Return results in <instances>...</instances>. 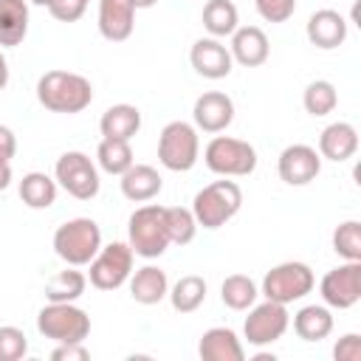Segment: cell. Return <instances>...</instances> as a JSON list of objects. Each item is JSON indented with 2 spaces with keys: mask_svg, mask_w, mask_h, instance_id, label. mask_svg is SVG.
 I'll return each mask as SVG.
<instances>
[{
  "mask_svg": "<svg viewBox=\"0 0 361 361\" xmlns=\"http://www.w3.org/2000/svg\"><path fill=\"white\" fill-rule=\"evenodd\" d=\"M37 99L51 113H82L93 102V85L73 71H45L37 79Z\"/></svg>",
  "mask_w": 361,
  "mask_h": 361,
  "instance_id": "6da1fadb",
  "label": "cell"
},
{
  "mask_svg": "<svg viewBox=\"0 0 361 361\" xmlns=\"http://www.w3.org/2000/svg\"><path fill=\"white\" fill-rule=\"evenodd\" d=\"M243 206V189L234 180H212L209 186H203L195 200H192V214L197 220V226L214 231L220 226H226Z\"/></svg>",
  "mask_w": 361,
  "mask_h": 361,
  "instance_id": "7a4b0ae2",
  "label": "cell"
},
{
  "mask_svg": "<svg viewBox=\"0 0 361 361\" xmlns=\"http://www.w3.org/2000/svg\"><path fill=\"white\" fill-rule=\"evenodd\" d=\"M102 248V228L90 217H73L54 231V251L62 262L82 268Z\"/></svg>",
  "mask_w": 361,
  "mask_h": 361,
  "instance_id": "3957f363",
  "label": "cell"
},
{
  "mask_svg": "<svg viewBox=\"0 0 361 361\" xmlns=\"http://www.w3.org/2000/svg\"><path fill=\"white\" fill-rule=\"evenodd\" d=\"M127 237H130L133 254H138L144 259L161 257L169 248V231H166L164 206H158V203L138 206L127 220Z\"/></svg>",
  "mask_w": 361,
  "mask_h": 361,
  "instance_id": "277c9868",
  "label": "cell"
},
{
  "mask_svg": "<svg viewBox=\"0 0 361 361\" xmlns=\"http://www.w3.org/2000/svg\"><path fill=\"white\" fill-rule=\"evenodd\" d=\"M37 330L56 344H79L90 333V316L73 302H48L37 313Z\"/></svg>",
  "mask_w": 361,
  "mask_h": 361,
  "instance_id": "5b68a950",
  "label": "cell"
},
{
  "mask_svg": "<svg viewBox=\"0 0 361 361\" xmlns=\"http://www.w3.org/2000/svg\"><path fill=\"white\" fill-rule=\"evenodd\" d=\"M203 161L214 175L245 178L257 169V149L243 138L214 135L203 149Z\"/></svg>",
  "mask_w": 361,
  "mask_h": 361,
  "instance_id": "8992f818",
  "label": "cell"
},
{
  "mask_svg": "<svg viewBox=\"0 0 361 361\" xmlns=\"http://www.w3.org/2000/svg\"><path fill=\"white\" fill-rule=\"evenodd\" d=\"M316 285V276L310 271L307 262H279L274 265L265 276H262V285H259V293L271 302H279V305H290V302H299L305 299Z\"/></svg>",
  "mask_w": 361,
  "mask_h": 361,
  "instance_id": "52a82bcc",
  "label": "cell"
},
{
  "mask_svg": "<svg viewBox=\"0 0 361 361\" xmlns=\"http://www.w3.org/2000/svg\"><path fill=\"white\" fill-rule=\"evenodd\" d=\"M200 138L189 121H169L158 135V161L169 172H189L197 164Z\"/></svg>",
  "mask_w": 361,
  "mask_h": 361,
  "instance_id": "ba28073f",
  "label": "cell"
},
{
  "mask_svg": "<svg viewBox=\"0 0 361 361\" xmlns=\"http://www.w3.org/2000/svg\"><path fill=\"white\" fill-rule=\"evenodd\" d=\"M54 178L56 183L76 200H90L99 195V169L96 164L79 152V149H71V152H62L56 158V166H54Z\"/></svg>",
  "mask_w": 361,
  "mask_h": 361,
  "instance_id": "9c48e42d",
  "label": "cell"
},
{
  "mask_svg": "<svg viewBox=\"0 0 361 361\" xmlns=\"http://www.w3.org/2000/svg\"><path fill=\"white\" fill-rule=\"evenodd\" d=\"M133 248L130 243H110V245H102L99 254L87 262L90 271H87V279L93 288L99 290H116L121 288L130 274H133Z\"/></svg>",
  "mask_w": 361,
  "mask_h": 361,
  "instance_id": "30bf717a",
  "label": "cell"
},
{
  "mask_svg": "<svg viewBox=\"0 0 361 361\" xmlns=\"http://www.w3.org/2000/svg\"><path fill=\"white\" fill-rule=\"evenodd\" d=\"M290 327V313H288V305H279V302H254L248 307V316H245V324H243V333H245V341L251 347H268L274 341H279L285 336V330Z\"/></svg>",
  "mask_w": 361,
  "mask_h": 361,
  "instance_id": "8fae6325",
  "label": "cell"
},
{
  "mask_svg": "<svg viewBox=\"0 0 361 361\" xmlns=\"http://www.w3.org/2000/svg\"><path fill=\"white\" fill-rule=\"evenodd\" d=\"M322 302L336 310H347L361 299V262L344 259L341 265L330 268L319 282Z\"/></svg>",
  "mask_w": 361,
  "mask_h": 361,
  "instance_id": "7c38bea8",
  "label": "cell"
},
{
  "mask_svg": "<svg viewBox=\"0 0 361 361\" xmlns=\"http://www.w3.org/2000/svg\"><path fill=\"white\" fill-rule=\"evenodd\" d=\"M276 172L288 186H307L322 172V155L310 144H290L279 152Z\"/></svg>",
  "mask_w": 361,
  "mask_h": 361,
  "instance_id": "4fadbf2b",
  "label": "cell"
},
{
  "mask_svg": "<svg viewBox=\"0 0 361 361\" xmlns=\"http://www.w3.org/2000/svg\"><path fill=\"white\" fill-rule=\"evenodd\" d=\"M192 118L195 127L203 133H223L234 121V102L220 90H206L203 96L195 99Z\"/></svg>",
  "mask_w": 361,
  "mask_h": 361,
  "instance_id": "5bb4252c",
  "label": "cell"
},
{
  "mask_svg": "<svg viewBox=\"0 0 361 361\" xmlns=\"http://www.w3.org/2000/svg\"><path fill=\"white\" fill-rule=\"evenodd\" d=\"M189 62H192L195 73H200L203 79H226L234 68V59H231L228 48L214 37L197 39L189 51Z\"/></svg>",
  "mask_w": 361,
  "mask_h": 361,
  "instance_id": "9a60e30c",
  "label": "cell"
},
{
  "mask_svg": "<svg viewBox=\"0 0 361 361\" xmlns=\"http://www.w3.org/2000/svg\"><path fill=\"white\" fill-rule=\"evenodd\" d=\"M305 34H307L310 45H316L322 51H333V48L344 45V39H347V20L333 8H319L307 17Z\"/></svg>",
  "mask_w": 361,
  "mask_h": 361,
  "instance_id": "2e32d148",
  "label": "cell"
},
{
  "mask_svg": "<svg viewBox=\"0 0 361 361\" xmlns=\"http://www.w3.org/2000/svg\"><path fill=\"white\" fill-rule=\"evenodd\" d=\"M228 54L243 68H259L268 59L271 45H268V37L259 25H237V31L231 34Z\"/></svg>",
  "mask_w": 361,
  "mask_h": 361,
  "instance_id": "e0dca14e",
  "label": "cell"
},
{
  "mask_svg": "<svg viewBox=\"0 0 361 361\" xmlns=\"http://www.w3.org/2000/svg\"><path fill=\"white\" fill-rule=\"evenodd\" d=\"M135 28V6L130 0H99V34L124 42Z\"/></svg>",
  "mask_w": 361,
  "mask_h": 361,
  "instance_id": "ac0fdd59",
  "label": "cell"
},
{
  "mask_svg": "<svg viewBox=\"0 0 361 361\" xmlns=\"http://www.w3.org/2000/svg\"><path fill=\"white\" fill-rule=\"evenodd\" d=\"M358 149V130L350 121H333L319 135V155L327 161H350Z\"/></svg>",
  "mask_w": 361,
  "mask_h": 361,
  "instance_id": "d6986e66",
  "label": "cell"
},
{
  "mask_svg": "<svg viewBox=\"0 0 361 361\" xmlns=\"http://www.w3.org/2000/svg\"><path fill=\"white\" fill-rule=\"evenodd\" d=\"M118 186H121V195L133 203H147L152 200L161 189H164V178L158 175L155 166L149 164H133L124 175H118Z\"/></svg>",
  "mask_w": 361,
  "mask_h": 361,
  "instance_id": "ffe728a7",
  "label": "cell"
},
{
  "mask_svg": "<svg viewBox=\"0 0 361 361\" xmlns=\"http://www.w3.org/2000/svg\"><path fill=\"white\" fill-rule=\"evenodd\" d=\"M197 353L203 361H243L245 358L243 341L237 338L231 327H209L200 336Z\"/></svg>",
  "mask_w": 361,
  "mask_h": 361,
  "instance_id": "44dd1931",
  "label": "cell"
},
{
  "mask_svg": "<svg viewBox=\"0 0 361 361\" xmlns=\"http://www.w3.org/2000/svg\"><path fill=\"white\" fill-rule=\"evenodd\" d=\"M99 130L104 138H116V141H130L138 130H141V110L135 104H113L102 113Z\"/></svg>",
  "mask_w": 361,
  "mask_h": 361,
  "instance_id": "7402d4cb",
  "label": "cell"
},
{
  "mask_svg": "<svg viewBox=\"0 0 361 361\" xmlns=\"http://www.w3.org/2000/svg\"><path fill=\"white\" fill-rule=\"evenodd\" d=\"M169 293V279L158 265H144L130 274V296L138 305H158Z\"/></svg>",
  "mask_w": 361,
  "mask_h": 361,
  "instance_id": "603a6c76",
  "label": "cell"
},
{
  "mask_svg": "<svg viewBox=\"0 0 361 361\" xmlns=\"http://www.w3.org/2000/svg\"><path fill=\"white\" fill-rule=\"evenodd\" d=\"M28 34V0H0V48H14Z\"/></svg>",
  "mask_w": 361,
  "mask_h": 361,
  "instance_id": "cb8c5ba5",
  "label": "cell"
},
{
  "mask_svg": "<svg viewBox=\"0 0 361 361\" xmlns=\"http://www.w3.org/2000/svg\"><path fill=\"white\" fill-rule=\"evenodd\" d=\"M293 333L302 341H322L333 333V313L327 305H305L293 316Z\"/></svg>",
  "mask_w": 361,
  "mask_h": 361,
  "instance_id": "d4e9b609",
  "label": "cell"
},
{
  "mask_svg": "<svg viewBox=\"0 0 361 361\" xmlns=\"http://www.w3.org/2000/svg\"><path fill=\"white\" fill-rule=\"evenodd\" d=\"M203 28L209 31V37L220 39V37H231L240 25V14L237 6L231 0H209L203 6Z\"/></svg>",
  "mask_w": 361,
  "mask_h": 361,
  "instance_id": "484cf974",
  "label": "cell"
},
{
  "mask_svg": "<svg viewBox=\"0 0 361 361\" xmlns=\"http://www.w3.org/2000/svg\"><path fill=\"white\" fill-rule=\"evenodd\" d=\"M20 200L28 209H48L56 203V180L45 172H28L20 180Z\"/></svg>",
  "mask_w": 361,
  "mask_h": 361,
  "instance_id": "4316f807",
  "label": "cell"
},
{
  "mask_svg": "<svg viewBox=\"0 0 361 361\" xmlns=\"http://www.w3.org/2000/svg\"><path fill=\"white\" fill-rule=\"evenodd\" d=\"M166 296L178 313H195L206 302V279L197 274H186L169 288Z\"/></svg>",
  "mask_w": 361,
  "mask_h": 361,
  "instance_id": "83f0119b",
  "label": "cell"
},
{
  "mask_svg": "<svg viewBox=\"0 0 361 361\" xmlns=\"http://www.w3.org/2000/svg\"><path fill=\"white\" fill-rule=\"evenodd\" d=\"M96 164H99L107 175H124V172L135 164L130 141L102 138V141H99V147H96Z\"/></svg>",
  "mask_w": 361,
  "mask_h": 361,
  "instance_id": "f1b7e54d",
  "label": "cell"
},
{
  "mask_svg": "<svg viewBox=\"0 0 361 361\" xmlns=\"http://www.w3.org/2000/svg\"><path fill=\"white\" fill-rule=\"evenodd\" d=\"M257 296H259V288H257V282H254L251 276H245V274H231V276H226L223 285H220V299H223V305L231 307V310H248V307L257 302Z\"/></svg>",
  "mask_w": 361,
  "mask_h": 361,
  "instance_id": "f546056e",
  "label": "cell"
},
{
  "mask_svg": "<svg viewBox=\"0 0 361 361\" xmlns=\"http://www.w3.org/2000/svg\"><path fill=\"white\" fill-rule=\"evenodd\" d=\"M85 288H87V276L71 265L51 276V282L45 285V299L48 302H76L85 293Z\"/></svg>",
  "mask_w": 361,
  "mask_h": 361,
  "instance_id": "4dcf8cb0",
  "label": "cell"
},
{
  "mask_svg": "<svg viewBox=\"0 0 361 361\" xmlns=\"http://www.w3.org/2000/svg\"><path fill=\"white\" fill-rule=\"evenodd\" d=\"M302 104H305V110H307L313 118H322V116H327V113L336 110V104H338V90H336L333 82L316 79V82H310V85L305 87Z\"/></svg>",
  "mask_w": 361,
  "mask_h": 361,
  "instance_id": "1f68e13d",
  "label": "cell"
},
{
  "mask_svg": "<svg viewBox=\"0 0 361 361\" xmlns=\"http://www.w3.org/2000/svg\"><path fill=\"white\" fill-rule=\"evenodd\" d=\"M164 217H166V231H169V243L175 245H189L197 234V220L192 214V209L183 206H164Z\"/></svg>",
  "mask_w": 361,
  "mask_h": 361,
  "instance_id": "d6a6232c",
  "label": "cell"
},
{
  "mask_svg": "<svg viewBox=\"0 0 361 361\" xmlns=\"http://www.w3.org/2000/svg\"><path fill=\"white\" fill-rule=\"evenodd\" d=\"M333 251L341 259L361 262V223L358 220H344L333 231Z\"/></svg>",
  "mask_w": 361,
  "mask_h": 361,
  "instance_id": "836d02e7",
  "label": "cell"
},
{
  "mask_svg": "<svg viewBox=\"0 0 361 361\" xmlns=\"http://www.w3.org/2000/svg\"><path fill=\"white\" fill-rule=\"evenodd\" d=\"M28 353V338L20 327L3 324L0 327V361H20Z\"/></svg>",
  "mask_w": 361,
  "mask_h": 361,
  "instance_id": "e575fe53",
  "label": "cell"
},
{
  "mask_svg": "<svg viewBox=\"0 0 361 361\" xmlns=\"http://www.w3.org/2000/svg\"><path fill=\"white\" fill-rule=\"evenodd\" d=\"M254 6L265 23H285L296 11V0H254Z\"/></svg>",
  "mask_w": 361,
  "mask_h": 361,
  "instance_id": "d590c367",
  "label": "cell"
},
{
  "mask_svg": "<svg viewBox=\"0 0 361 361\" xmlns=\"http://www.w3.org/2000/svg\"><path fill=\"white\" fill-rule=\"evenodd\" d=\"M85 8H87L85 0H51V6H48L51 17L59 23H76L85 14Z\"/></svg>",
  "mask_w": 361,
  "mask_h": 361,
  "instance_id": "8d00e7d4",
  "label": "cell"
},
{
  "mask_svg": "<svg viewBox=\"0 0 361 361\" xmlns=\"http://www.w3.org/2000/svg\"><path fill=\"white\" fill-rule=\"evenodd\" d=\"M333 358L336 361H358L361 358V336L358 333H347L336 341L333 347Z\"/></svg>",
  "mask_w": 361,
  "mask_h": 361,
  "instance_id": "74e56055",
  "label": "cell"
},
{
  "mask_svg": "<svg viewBox=\"0 0 361 361\" xmlns=\"http://www.w3.org/2000/svg\"><path fill=\"white\" fill-rule=\"evenodd\" d=\"M54 361H87L90 358V350L79 341V344H56L54 353H51Z\"/></svg>",
  "mask_w": 361,
  "mask_h": 361,
  "instance_id": "f35d334b",
  "label": "cell"
},
{
  "mask_svg": "<svg viewBox=\"0 0 361 361\" xmlns=\"http://www.w3.org/2000/svg\"><path fill=\"white\" fill-rule=\"evenodd\" d=\"M14 152H17V135L6 124H0V161H11Z\"/></svg>",
  "mask_w": 361,
  "mask_h": 361,
  "instance_id": "ab89813d",
  "label": "cell"
},
{
  "mask_svg": "<svg viewBox=\"0 0 361 361\" xmlns=\"http://www.w3.org/2000/svg\"><path fill=\"white\" fill-rule=\"evenodd\" d=\"M8 183H11V164L8 161H0V192L8 189Z\"/></svg>",
  "mask_w": 361,
  "mask_h": 361,
  "instance_id": "60d3db41",
  "label": "cell"
},
{
  "mask_svg": "<svg viewBox=\"0 0 361 361\" xmlns=\"http://www.w3.org/2000/svg\"><path fill=\"white\" fill-rule=\"evenodd\" d=\"M6 85H8V62H6V56L0 51V90H6Z\"/></svg>",
  "mask_w": 361,
  "mask_h": 361,
  "instance_id": "b9f144b4",
  "label": "cell"
},
{
  "mask_svg": "<svg viewBox=\"0 0 361 361\" xmlns=\"http://www.w3.org/2000/svg\"><path fill=\"white\" fill-rule=\"evenodd\" d=\"M130 3H133V6H135V11H138V8H152L158 0H130Z\"/></svg>",
  "mask_w": 361,
  "mask_h": 361,
  "instance_id": "7bdbcfd3",
  "label": "cell"
},
{
  "mask_svg": "<svg viewBox=\"0 0 361 361\" xmlns=\"http://www.w3.org/2000/svg\"><path fill=\"white\" fill-rule=\"evenodd\" d=\"M28 3H34V6H45V8L51 6V0H28Z\"/></svg>",
  "mask_w": 361,
  "mask_h": 361,
  "instance_id": "ee69618b",
  "label": "cell"
},
{
  "mask_svg": "<svg viewBox=\"0 0 361 361\" xmlns=\"http://www.w3.org/2000/svg\"><path fill=\"white\" fill-rule=\"evenodd\" d=\"M85 3H90V0H85Z\"/></svg>",
  "mask_w": 361,
  "mask_h": 361,
  "instance_id": "f6af8a7d",
  "label": "cell"
}]
</instances>
